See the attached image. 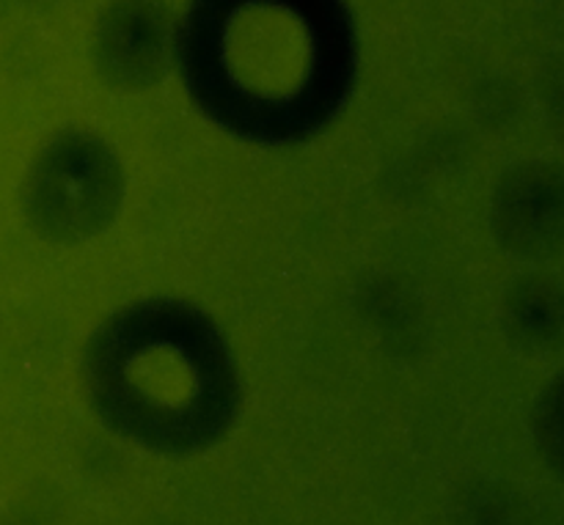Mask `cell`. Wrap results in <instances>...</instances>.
<instances>
[{
	"instance_id": "6",
	"label": "cell",
	"mask_w": 564,
	"mask_h": 525,
	"mask_svg": "<svg viewBox=\"0 0 564 525\" xmlns=\"http://www.w3.org/2000/svg\"><path fill=\"white\" fill-rule=\"evenodd\" d=\"M501 322L518 350L540 356L564 341V289L549 275H523L507 292Z\"/></svg>"
},
{
	"instance_id": "2",
	"label": "cell",
	"mask_w": 564,
	"mask_h": 525,
	"mask_svg": "<svg viewBox=\"0 0 564 525\" xmlns=\"http://www.w3.org/2000/svg\"><path fill=\"white\" fill-rule=\"evenodd\" d=\"M80 372L99 422L158 455L213 449L242 411L235 347L185 297H138L110 311L83 347Z\"/></svg>"
},
{
	"instance_id": "7",
	"label": "cell",
	"mask_w": 564,
	"mask_h": 525,
	"mask_svg": "<svg viewBox=\"0 0 564 525\" xmlns=\"http://www.w3.org/2000/svg\"><path fill=\"white\" fill-rule=\"evenodd\" d=\"M532 427L540 457L564 482V369L538 396Z\"/></svg>"
},
{
	"instance_id": "1",
	"label": "cell",
	"mask_w": 564,
	"mask_h": 525,
	"mask_svg": "<svg viewBox=\"0 0 564 525\" xmlns=\"http://www.w3.org/2000/svg\"><path fill=\"white\" fill-rule=\"evenodd\" d=\"M174 47L198 113L253 146L323 135L356 88L345 0H191Z\"/></svg>"
},
{
	"instance_id": "3",
	"label": "cell",
	"mask_w": 564,
	"mask_h": 525,
	"mask_svg": "<svg viewBox=\"0 0 564 525\" xmlns=\"http://www.w3.org/2000/svg\"><path fill=\"white\" fill-rule=\"evenodd\" d=\"M127 174L113 143L86 127L53 132L28 163L22 218L53 245H83L116 223Z\"/></svg>"
},
{
	"instance_id": "5",
	"label": "cell",
	"mask_w": 564,
	"mask_h": 525,
	"mask_svg": "<svg viewBox=\"0 0 564 525\" xmlns=\"http://www.w3.org/2000/svg\"><path fill=\"white\" fill-rule=\"evenodd\" d=\"M176 33L158 3L127 0L113 6L99 25L97 64L105 83L121 91H143L163 77L171 53H176Z\"/></svg>"
},
{
	"instance_id": "4",
	"label": "cell",
	"mask_w": 564,
	"mask_h": 525,
	"mask_svg": "<svg viewBox=\"0 0 564 525\" xmlns=\"http://www.w3.org/2000/svg\"><path fill=\"white\" fill-rule=\"evenodd\" d=\"M490 231L499 248L527 262L562 253L564 165L529 160L505 171L490 198Z\"/></svg>"
}]
</instances>
